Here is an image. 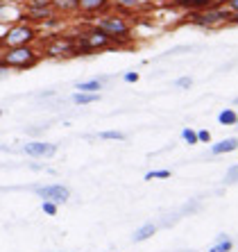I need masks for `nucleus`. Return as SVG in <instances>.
<instances>
[{"label":"nucleus","mask_w":238,"mask_h":252,"mask_svg":"<svg viewBox=\"0 0 238 252\" xmlns=\"http://www.w3.org/2000/svg\"><path fill=\"white\" fill-rule=\"evenodd\" d=\"M120 5H125V7H136L141 2V0H118Z\"/></svg>","instance_id":"23"},{"label":"nucleus","mask_w":238,"mask_h":252,"mask_svg":"<svg viewBox=\"0 0 238 252\" xmlns=\"http://www.w3.org/2000/svg\"><path fill=\"white\" fill-rule=\"evenodd\" d=\"M181 136H184V141H186V143H191V146H193V143H198V134H195L193 129H188V127L181 132Z\"/></svg>","instance_id":"19"},{"label":"nucleus","mask_w":238,"mask_h":252,"mask_svg":"<svg viewBox=\"0 0 238 252\" xmlns=\"http://www.w3.org/2000/svg\"><path fill=\"white\" fill-rule=\"evenodd\" d=\"M125 80H127V82H136V80H139V75H136V73H125Z\"/></svg>","instance_id":"24"},{"label":"nucleus","mask_w":238,"mask_h":252,"mask_svg":"<svg viewBox=\"0 0 238 252\" xmlns=\"http://www.w3.org/2000/svg\"><path fill=\"white\" fill-rule=\"evenodd\" d=\"M215 0H179L177 5L179 7H186V9H207L211 7Z\"/></svg>","instance_id":"10"},{"label":"nucleus","mask_w":238,"mask_h":252,"mask_svg":"<svg viewBox=\"0 0 238 252\" xmlns=\"http://www.w3.org/2000/svg\"><path fill=\"white\" fill-rule=\"evenodd\" d=\"M95 100H100L98 94H75L73 95V102H75V105H89V102H95Z\"/></svg>","instance_id":"13"},{"label":"nucleus","mask_w":238,"mask_h":252,"mask_svg":"<svg viewBox=\"0 0 238 252\" xmlns=\"http://www.w3.org/2000/svg\"><path fill=\"white\" fill-rule=\"evenodd\" d=\"M102 89V82L100 80H91V82H80L77 84V91H87V94H91V91H100Z\"/></svg>","instance_id":"14"},{"label":"nucleus","mask_w":238,"mask_h":252,"mask_svg":"<svg viewBox=\"0 0 238 252\" xmlns=\"http://www.w3.org/2000/svg\"><path fill=\"white\" fill-rule=\"evenodd\" d=\"M222 125H236V109H225V112L218 116Z\"/></svg>","instance_id":"15"},{"label":"nucleus","mask_w":238,"mask_h":252,"mask_svg":"<svg viewBox=\"0 0 238 252\" xmlns=\"http://www.w3.org/2000/svg\"><path fill=\"white\" fill-rule=\"evenodd\" d=\"M30 64H34V53L25 46L12 48V50L2 57V66H21V68H25V66H30Z\"/></svg>","instance_id":"1"},{"label":"nucleus","mask_w":238,"mask_h":252,"mask_svg":"<svg viewBox=\"0 0 238 252\" xmlns=\"http://www.w3.org/2000/svg\"><path fill=\"white\" fill-rule=\"evenodd\" d=\"M166 177H170V170H152L146 175V180H166Z\"/></svg>","instance_id":"18"},{"label":"nucleus","mask_w":238,"mask_h":252,"mask_svg":"<svg viewBox=\"0 0 238 252\" xmlns=\"http://www.w3.org/2000/svg\"><path fill=\"white\" fill-rule=\"evenodd\" d=\"M222 18H232V14L227 12H207V14H198V16H193V21L200 25H215L220 23Z\"/></svg>","instance_id":"7"},{"label":"nucleus","mask_w":238,"mask_h":252,"mask_svg":"<svg viewBox=\"0 0 238 252\" xmlns=\"http://www.w3.org/2000/svg\"><path fill=\"white\" fill-rule=\"evenodd\" d=\"M209 139H211L209 132H200V134H198V141H209Z\"/></svg>","instance_id":"25"},{"label":"nucleus","mask_w":238,"mask_h":252,"mask_svg":"<svg viewBox=\"0 0 238 252\" xmlns=\"http://www.w3.org/2000/svg\"><path fill=\"white\" fill-rule=\"evenodd\" d=\"M107 5V0H77V7L84 12H98Z\"/></svg>","instance_id":"11"},{"label":"nucleus","mask_w":238,"mask_h":252,"mask_svg":"<svg viewBox=\"0 0 238 252\" xmlns=\"http://www.w3.org/2000/svg\"><path fill=\"white\" fill-rule=\"evenodd\" d=\"M100 139H111V141H125V134H122V132H116V129H111V132H100Z\"/></svg>","instance_id":"17"},{"label":"nucleus","mask_w":238,"mask_h":252,"mask_svg":"<svg viewBox=\"0 0 238 252\" xmlns=\"http://www.w3.org/2000/svg\"><path fill=\"white\" fill-rule=\"evenodd\" d=\"M32 39H34V30L25 28V25H18V28L9 30L7 36L0 43H2V46H9V48H21V46H25L28 41H32Z\"/></svg>","instance_id":"2"},{"label":"nucleus","mask_w":238,"mask_h":252,"mask_svg":"<svg viewBox=\"0 0 238 252\" xmlns=\"http://www.w3.org/2000/svg\"><path fill=\"white\" fill-rule=\"evenodd\" d=\"M36 193H39L43 200H48V202H55V205H59V202H66V200L70 198V191L64 187V184H50V187H41Z\"/></svg>","instance_id":"3"},{"label":"nucleus","mask_w":238,"mask_h":252,"mask_svg":"<svg viewBox=\"0 0 238 252\" xmlns=\"http://www.w3.org/2000/svg\"><path fill=\"white\" fill-rule=\"evenodd\" d=\"M236 177H238V168H236V166H232V168L227 170L225 184H234V182H236Z\"/></svg>","instance_id":"20"},{"label":"nucleus","mask_w":238,"mask_h":252,"mask_svg":"<svg viewBox=\"0 0 238 252\" xmlns=\"http://www.w3.org/2000/svg\"><path fill=\"white\" fill-rule=\"evenodd\" d=\"M111 43V36L105 32H91V34L82 36V50H93V48H105Z\"/></svg>","instance_id":"4"},{"label":"nucleus","mask_w":238,"mask_h":252,"mask_svg":"<svg viewBox=\"0 0 238 252\" xmlns=\"http://www.w3.org/2000/svg\"><path fill=\"white\" fill-rule=\"evenodd\" d=\"M43 211H46L48 216H55V214H57V205H55V202H43Z\"/></svg>","instance_id":"21"},{"label":"nucleus","mask_w":238,"mask_h":252,"mask_svg":"<svg viewBox=\"0 0 238 252\" xmlns=\"http://www.w3.org/2000/svg\"><path fill=\"white\" fill-rule=\"evenodd\" d=\"M157 232V225H152V223H148V225H143V227H139L136 232H134V243H141V241H146V239H150L152 234Z\"/></svg>","instance_id":"8"},{"label":"nucleus","mask_w":238,"mask_h":252,"mask_svg":"<svg viewBox=\"0 0 238 252\" xmlns=\"http://www.w3.org/2000/svg\"><path fill=\"white\" fill-rule=\"evenodd\" d=\"M53 5L57 7V9H73V7H77V0H53Z\"/></svg>","instance_id":"16"},{"label":"nucleus","mask_w":238,"mask_h":252,"mask_svg":"<svg viewBox=\"0 0 238 252\" xmlns=\"http://www.w3.org/2000/svg\"><path fill=\"white\" fill-rule=\"evenodd\" d=\"M32 2H34L36 7H43V5H50V2H53V0H32Z\"/></svg>","instance_id":"26"},{"label":"nucleus","mask_w":238,"mask_h":252,"mask_svg":"<svg viewBox=\"0 0 238 252\" xmlns=\"http://www.w3.org/2000/svg\"><path fill=\"white\" fill-rule=\"evenodd\" d=\"M23 153L30 155V157H53V155L57 153V146H53V143H39V141H34V143H28V146L23 148Z\"/></svg>","instance_id":"6"},{"label":"nucleus","mask_w":238,"mask_h":252,"mask_svg":"<svg viewBox=\"0 0 238 252\" xmlns=\"http://www.w3.org/2000/svg\"><path fill=\"white\" fill-rule=\"evenodd\" d=\"M175 84H177V87H181V89H188L193 84V80H191V77H179Z\"/></svg>","instance_id":"22"},{"label":"nucleus","mask_w":238,"mask_h":252,"mask_svg":"<svg viewBox=\"0 0 238 252\" xmlns=\"http://www.w3.org/2000/svg\"><path fill=\"white\" fill-rule=\"evenodd\" d=\"M100 30L105 32V34H109L111 39L114 36H122V34H127V23L125 21H120V18H105L102 23H100Z\"/></svg>","instance_id":"5"},{"label":"nucleus","mask_w":238,"mask_h":252,"mask_svg":"<svg viewBox=\"0 0 238 252\" xmlns=\"http://www.w3.org/2000/svg\"><path fill=\"white\" fill-rule=\"evenodd\" d=\"M5 73H7V70H5V66H0V77H5Z\"/></svg>","instance_id":"27"},{"label":"nucleus","mask_w":238,"mask_h":252,"mask_svg":"<svg viewBox=\"0 0 238 252\" xmlns=\"http://www.w3.org/2000/svg\"><path fill=\"white\" fill-rule=\"evenodd\" d=\"M232 248H234V241L227 239V236L222 234V236H220V243H215V246L211 248L209 252H232Z\"/></svg>","instance_id":"12"},{"label":"nucleus","mask_w":238,"mask_h":252,"mask_svg":"<svg viewBox=\"0 0 238 252\" xmlns=\"http://www.w3.org/2000/svg\"><path fill=\"white\" fill-rule=\"evenodd\" d=\"M236 146H238L236 139H225V141H220L218 146L211 148V150H213V155H225V153H234V150H236Z\"/></svg>","instance_id":"9"}]
</instances>
